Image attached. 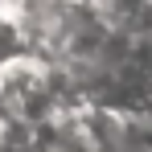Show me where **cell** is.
Listing matches in <instances>:
<instances>
[{"instance_id": "obj_1", "label": "cell", "mask_w": 152, "mask_h": 152, "mask_svg": "<svg viewBox=\"0 0 152 152\" xmlns=\"http://www.w3.org/2000/svg\"><path fill=\"white\" fill-rule=\"evenodd\" d=\"M70 103H82L70 86L66 70L33 50H17L0 58V115L21 132H33Z\"/></svg>"}]
</instances>
